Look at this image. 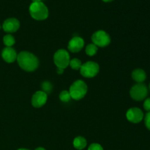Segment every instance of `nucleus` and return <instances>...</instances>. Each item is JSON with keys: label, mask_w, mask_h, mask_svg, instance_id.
I'll use <instances>...</instances> for the list:
<instances>
[{"label": "nucleus", "mask_w": 150, "mask_h": 150, "mask_svg": "<svg viewBox=\"0 0 150 150\" xmlns=\"http://www.w3.org/2000/svg\"><path fill=\"white\" fill-rule=\"evenodd\" d=\"M17 61L21 68L27 72L37 70L39 66V60L35 55L28 51H21L18 54Z\"/></svg>", "instance_id": "1"}, {"label": "nucleus", "mask_w": 150, "mask_h": 150, "mask_svg": "<svg viewBox=\"0 0 150 150\" xmlns=\"http://www.w3.org/2000/svg\"><path fill=\"white\" fill-rule=\"evenodd\" d=\"M29 13L32 18L37 21L45 20L48 17V9L42 1L32 2L29 6Z\"/></svg>", "instance_id": "2"}, {"label": "nucleus", "mask_w": 150, "mask_h": 150, "mask_svg": "<svg viewBox=\"0 0 150 150\" xmlns=\"http://www.w3.org/2000/svg\"><path fill=\"white\" fill-rule=\"evenodd\" d=\"M72 99L79 100L84 98L87 92V85L82 80H78L73 82L70 86L69 91Z\"/></svg>", "instance_id": "3"}, {"label": "nucleus", "mask_w": 150, "mask_h": 150, "mask_svg": "<svg viewBox=\"0 0 150 150\" xmlns=\"http://www.w3.org/2000/svg\"><path fill=\"white\" fill-rule=\"evenodd\" d=\"M70 54L66 50L59 49L54 54V62L59 68L65 69L70 64Z\"/></svg>", "instance_id": "4"}, {"label": "nucleus", "mask_w": 150, "mask_h": 150, "mask_svg": "<svg viewBox=\"0 0 150 150\" xmlns=\"http://www.w3.org/2000/svg\"><path fill=\"white\" fill-rule=\"evenodd\" d=\"M100 70L99 64L95 62H86L84 64H82L80 69L81 74L86 78H93L98 74Z\"/></svg>", "instance_id": "5"}, {"label": "nucleus", "mask_w": 150, "mask_h": 150, "mask_svg": "<svg viewBox=\"0 0 150 150\" xmlns=\"http://www.w3.org/2000/svg\"><path fill=\"white\" fill-rule=\"evenodd\" d=\"M130 95L134 100L142 101L146 98L148 89L143 83H138L130 89Z\"/></svg>", "instance_id": "6"}, {"label": "nucleus", "mask_w": 150, "mask_h": 150, "mask_svg": "<svg viewBox=\"0 0 150 150\" xmlns=\"http://www.w3.org/2000/svg\"><path fill=\"white\" fill-rule=\"evenodd\" d=\"M92 40L95 45L99 47H106L111 42V38L109 35L105 31L99 30L92 35Z\"/></svg>", "instance_id": "7"}, {"label": "nucleus", "mask_w": 150, "mask_h": 150, "mask_svg": "<svg viewBox=\"0 0 150 150\" xmlns=\"http://www.w3.org/2000/svg\"><path fill=\"white\" fill-rule=\"evenodd\" d=\"M126 117L127 120L132 123H139L144 118V113L140 108H131L126 113Z\"/></svg>", "instance_id": "8"}, {"label": "nucleus", "mask_w": 150, "mask_h": 150, "mask_svg": "<svg viewBox=\"0 0 150 150\" xmlns=\"http://www.w3.org/2000/svg\"><path fill=\"white\" fill-rule=\"evenodd\" d=\"M2 28L4 32L7 33H13L17 32L20 28V22L17 18H10L6 19L2 25Z\"/></svg>", "instance_id": "9"}, {"label": "nucleus", "mask_w": 150, "mask_h": 150, "mask_svg": "<svg viewBox=\"0 0 150 150\" xmlns=\"http://www.w3.org/2000/svg\"><path fill=\"white\" fill-rule=\"evenodd\" d=\"M48 95L42 91H38L32 98V105L35 108H40L43 106L47 102Z\"/></svg>", "instance_id": "10"}, {"label": "nucleus", "mask_w": 150, "mask_h": 150, "mask_svg": "<svg viewBox=\"0 0 150 150\" xmlns=\"http://www.w3.org/2000/svg\"><path fill=\"white\" fill-rule=\"evenodd\" d=\"M84 46V40L80 37H74L70 40L68 43L69 51L72 53H78Z\"/></svg>", "instance_id": "11"}, {"label": "nucleus", "mask_w": 150, "mask_h": 150, "mask_svg": "<svg viewBox=\"0 0 150 150\" xmlns=\"http://www.w3.org/2000/svg\"><path fill=\"white\" fill-rule=\"evenodd\" d=\"M1 57L6 62L13 63L17 59L18 54L14 48L12 47H6L2 50Z\"/></svg>", "instance_id": "12"}, {"label": "nucleus", "mask_w": 150, "mask_h": 150, "mask_svg": "<svg viewBox=\"0 0 150 150\" xmlns=\"http://www.w3.org/2000/svg\"><path fill=\"white\" fill-rule=\"evenodd\" d=\"M132 79L137 83H143L146 79V74L142 69H136L132 72Z\"/></svg>", "instance_id": "13"}, {"label": "nucleus", "mask_w": 150, "mask_h": 150, "mask_svg": "<svg viewBox=\"0 0 150 150\" xmlns=\"http://www.w3.org/2000/svg\"><path fill=\"white\" fill-rule=\"evenodd\" d=\"M73 146L76 149L79 150L83 149L87 145V142H86V139L82 136H78V137L75 138L73 140Z\"/></svg>", "instance_id": "14"}, {"label": "nucleus", "mask_w": 150, "mask_h": 150, "mask_svg": "<svg viewBox=\"0 0 150 150\" xmlns=\"http://www.w3.org/2000/svg\"><path fill=\"white\" fill-rule=\"evenodd\" d=\"M3 42L7 47H11L14 45L16 40H15V38L13 35L8 34L3 38Z\"/></svg>", "instance_id": "15"}, {"label": "nucleus", "mask_w": 150, "mask_h": 150, "mask_svg": "<svg viewBox=\"0 0 150 150\" xmlns=\"http://www.w3.org/2000/svg\"><path fill=\"white\" fill-rule=\"evenodd\" d=\"M98 46H97L96 45H95L94 43H91V44H89V45L86 46V54H87L88 56H89V57H92V56L95 55L97 53V51H98Z\"/></svg>", "instance_id": "16"}, {"label": "nucleus", "mask_w": 150, "mask_h": 150, "mask_svg": "<svg viewBox=\"0 0 150 150\" xmlns=\"http://www.w3.org/2000/svg\"><path fill=\"white\" fill-rule=\"evenodd\" d=\"M70 66L71 67L72 69H73V70H80L81 67V65H82V63H81V61L80 59H76V58H74L73 59H71L70 61Z\"/></svg>", "instance_id": "17"}, {"label": "nucleus", "mask_w": 150, "mask_h": 150, "mask_svg": "<svg viewBox=\"0 0 150 150\" xmlns=\"http://www.w3.org/2000/svg\"><path fill=\"white\" fill-rule=\"evenodd\" d=\"M59 99L62 102L67 103L71 100V96L68 91L64 90L59 94Z\"/></svg>", "instance_id": "18"}, {"label": "nucleus", "mask_w": 150, "mask_h": 150, "mask_svg": "<svg viewBox=\"0 0 150 150\" xmlns=\"http://www.w3.org/2000/svg\"><path fill=\"white\" fill-rule=\"evenodd\" d=\"M41 86H42V92H44L45 93H46V94L51 93V92L52 91V89H53V85L51 84L49 81L42 82Z\"/></svg>", "instance_id": "19"}, {"label": "nucleus", "mask_w": 150, "mask_h": 150, "mask_svg": "<svg viewBox=\"0 0 150 150\" xmlns=\"http://www.w3.org/2000/svg\"><path fill=\"white\" fill-rule=\"evenodd\" d=\"M88 150H103V148L102 147L100 144L97 143L92 144L88 148Z\"/></svg>", "instance_id": "20"}, {"label": "nucleus", "mask_w": 150, "mask_h": 150, "mask_svg": "<svg viewBox=\"0 0 150 150\" xmlns=\"http://www.w3.org/2000/svg\"><path fill=\"white\" fill-rule=\"evenodd\" d=\"M144 122L146 128L150 130V111H149V112L146 114V116H145Z\"/></svg>", "instance_id": "21"}, {"label": "nucleus", "mask_w": 150, "mask_h": 150, "mask_svg": "<svg viewBox=\"0 0 150 150\" xmlns=\"http://www.w3.org/2000/svg\"><path fill=\"white\" fill-rule=\"evenodd\" d=\"M144 108L146 111H147L148 112L150 111V98H146L145 100L144 103Z\"/></svg>", "instance_id": "22"}, {"label": "nucleus", "mask_w": 150, "mask_h": 150, "mask_svg": "<svg viewBox=\"0 0 150 150\" xmlns=\"http://www.w3.org/2000/svg\"><path fill=\"white\" fill-rule=\"evenodd\" d=\"M57 73H58V74L61 75V74H62L63 73H64V69H62V68H59V67H57Z\"/></svg>", "instance_id": "23"}, {"label": "nucleus", "mask_w": 150, "mask_h": 150, "mask_svg": "<svg viewBox=\"0 0 150 150\" xmlns=\"http://www.w3.org/2000/svg\"><path fill=\"white\" fill-rule=\"evenodd\" d=\"M103 1H104V2H111V1H113L114 0H102Z\"/></svg>", "instance_id": "24"}, {"label": "nucleus", "mask_w": 150, "mask_h": 150, "mask_svg": "<svg viewBox=\"0 0 150 150\" xmlns=\"http://www.w3.org/2000/svg\"><path fill=\"white\" fill-rule=\"evenodd\" d=\"M35 150H46V149H45V148H43V147H38V148H37V149Z\"/></svg>", "instance_id": "25"}, {"label": "nucleus", "mask_w": 150, "mask_h": 150, "mask_svg": "<svg viewBox=\"0 0 150 150\" xmlns=\"http://www.w3.org/2000/svg\"><path fill=\"white\" fill-rule=\"evenodd\" d=\"M32 2H39V1H42V0H32Z\"/></svg>", "instance_id": "26"}, {"label": "nucleus", "mask_w": 150, "mask_h": 150, "mask_svg": "<svg viewBox=\"0 0 150 150\" xmlns=\"http://www.w3.org/2000/svg\"><path fill=\"white\" fill-rule=\"evenodd\" d=\"M18 150H29V149H19Z\"/></svg>", "instance_id": "27"}, {"label": "nucleus", "mask_w": 150, "mask_h": 150, "mask_svg": "<svg viewBox=\"0 0 150 150\" xmlns=\"http://www.w3.org/2000/svg\"><path fill=\"white\" fill-rule=\"evenodd\" d=\"M149 90H150V83H149Z\"/></svg>", "instance_id": "28"}, {"label": "nucleus", "mask_w": 150, "mask_h": 150, "mask_svg": "<svg viewBox=\"0 0 150 150\" xmlns=\"http://www.w3.org/2000/svg\"><path fill=\"white\" fill-rule=\"evenodd\" d=\"M0 29H1V25H0Z\"/></svg>", "instance_id": "29"}]
</instances>
